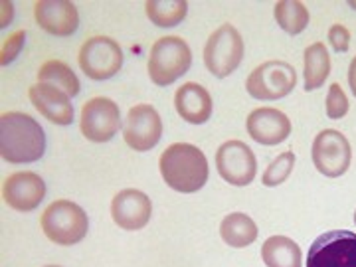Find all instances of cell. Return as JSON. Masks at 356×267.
I'll return each instance as SVG.
<instances>
[{"label":"cell","mask_w":356,"mask_h":267,"mask_svg":"<svg viewBox=\"0 0 356 267\" xmlns=\"http://www.w3.org/2000/svg\"><path fill=\"white\" fill-rule=\"evenodd\" d=\"M46 153V133L28 113L8 111L0 117V156L13 165L36 163Z\"/></svg>","instance_id":"6da1fadb"},{"label":"cell","mask_w":356,"mask_h":267,"mask_svg":"<svg viewBox=\"0 0 356 267\" xmlns=\"http://www.w3.org/2000/svg\"><path fill=\"white\" fill-rule=\"evenodd\" d=\"M159 170L166 186L182 194L204 188L210 175L206 154L191 143H175L166 147L159 161Z\"/></svg>","instance_id":"7a4b0ae2"},{"label":"cell","mask_w":356,"mask_h":267,"mask_svg":"<svg viewBox=\"0 0 356 267\" xmlns=\"http://www.w3.org/2000/svg\"><path fill=\"white\" fill-rule=\"evenodd\" d=\"M40 226L50 242L58 245H76L88 236L89 220L79 204L72 200H56L44 210Z\"/></svg>","instance_id":"3957f363"},{"label":"cell","mask_w":356,"mask_h":267,"mask_svg":"<svg viewBox=\"0 0 356 267\" xmlns=\"http://www.w3.org/2000/svg\"><path fill=\"white\" fill-rule=\"evenodd\" d=\"M192 65L191 46L180 36L159 38L151 48L147 72L154 86L166 88L182 77Z\"/></svg>","instance_id":"277c9868"},{"label":"cell","mask_w":356,"mask_h":267,"mask_svg":"<svg viewBox=\"0 0 356 267\" xmlns=\"http://www.w3.org/2000/svg\"><path fill=\"white\" fill-rule=\"evenodd\" d=\"M243 60L242 34L232 24H222L210 34L204 46V64L214 77H228Z\"/></svg>","instance_id":"5b68a950"},{"label":"cell","mask_w":356,"mask_h":267,"mask_svg":"<svg viewBox=\"0 0 356 267\" xmlns=\"http://www.w3.org/2000/svg\"><path fill=\"white\" fill-rule=\"evenodd\" d=\"M297 86V72L291 64L281 60H269L255 67L245 79V91L254 99L275 102L283 99Z\"/></svg>","instance_id":"8992f818"},{"label":"cell","mask_w":356,"mask_h":267,"mask_svg":"<svg viewBox=\"0 0 356 267\" xmlns=\"http://www.w3.org/2000/svg\"><path fill=\"white\" fill-rule=\"evenodd\" d=\"M79 67L93 81H105L123 67V50L109 36H93L83 42L79 50Z\"/></svg>","instance_id":"52a82bcc"},{"label":"cell","mask_w":356,"mask_h":267,"mask_svg":"<svg viewBox=\"0 0 356 267\" xmlns=\"http://www.w3.org/2000/svg\"><path fill=\"white\" fill-rule=\"evenodd\" d=\"M307 267H356V234L332 229L318 236L309 248Z\"/></svg>","instance_id":"ba28073f"},{"label":"cell","mask_w":356,"mask_h":267,"mask_svg":"<svg viewBox=\"0 0 356 267\" xmlns=\"http://www.w3.org/2000/svg\"><path fill=\"white\" fill-rule=\"evenodd\" d=\"M311 156H313V165L323 177L339 178L350 166L353 147L341 131L325 129L313 140Z\"/></svg>","instance_id":"9c48e42d"},{"label":"cell","mask_w":356,"mask_h":267,"mask_svg":"<svg viewBox=\"0 0 356 267\" xmlns=\"http://www.w3.org/2000/svg\"><path fill=\"white\" fill-rule=\"evenodd\" d=\"M123 127L119 105L109 97H93L83 103L79 129L81 135L91 143H107Z\"/></svg>","instance_id":"30bf717a"},{"label":"cell","mask_w":356,"mask_h":267,"mask_svg":"<svg viewBox=\"0 0 356 267\" xmlns=\"http://www.w3.org/2000/svg\"><path fill=\"white\" fill-rule=\"evenodd\" d=\"M216 170L232 186H248L257 175V159L243 140L229 139L218 147Z\"/></svg>","instance_id":"8fae6325"},{"label":"cell","mask_w":356,"mask_h":267,"mask_svg":"<svg viewBox=\"0 0 356 267\" xmlns=\"http://www.w3.org/2000/svg\"><path fill=\"white\" fill-rule=\"evenodd\" d=\"M163 137V119L149 103L131 107L123 123V139L137 153H147L159 145Z\"/></svg>","instance_id":"7c38bea8"},{"label":"cell","mask_w":356,"mask_h":267,"mask_svg":"<svg viewBox=\"0 0 356 267\" xmlns=\"http://www.w3.org/2000/svg\"><path fill=\"white\" fill-rule=\"evenodd\" d=\"M2 198L13 210L32 212L46 198V182L36 172H14L2 184Z\"/></svg>","instance_id":"4fadbf2b"},{"label":"cell","mask_w":356,"mask_h":267,"mask_svg":"<svg viewBox=\"0 0 356 267\" xmlns=\"http://www.w3.org/2000/svg\"><path fill=\"white\" fill-rule=\"evenodd\" d=\"M153 214V202L145 192L137 188H125L117 192L111 202V218L119 228L135 232L143 229Z\"/></svg>","instance_id":"5bb4252c"},{"label":"cell","mask_w":356,"mask_h":267,"mask_svg":"<svg viewBox=\"0 0 356 267\" xmlns=\"http://www.w3.org/2000/svg\"><path fill=\"white\" fill-rule=\"evenodd\" d=\"M248 135L266 147H275L291 135V121L289 117L275 109V107H259L254 109L245 119Z\"/></svg>","instance_id":"9a60e30c"},{"label":"cell","mask_w":356,"mask_h":267,"mask_svg":"<svg viewBox=\"0 0 356 267\" xmlns=\"http://www.w3.org/2000/svg\"><path fill=\"white\" fill-rule=\"evenodd\" d=\"M36 24L51 36H72L79 26L77 6L70 0H38L34 4Z\"/></svg>","instance_id":"2e32d148"},{"label":"cell","mask_w":356,"mask_h":267,"mask_svg":"<svg viewBox=\"0 0 356 267\" xmlns=\"http://www.w3.org/2000/svg\"><path fill=\"white\" fill-rule=\"evenodd\" d=\"M28 97L32 105L44 115L48 121L60 127H67L74 123V105L72 97L62 91L60 88L51 86V83H36L28 89Z\"/></svg>","instance_id":"e0dca14e"},{"label":"cell","mask_w":356,"mask_h":267,"mask_svg":"<svg viewBox=\"0 0 356 267\" xmlns=\"http://www.w3.org/2000/svg\"><path fill=\"white\" fill-rule=\"evenodd\" d=\"M212 107L214 103L210 91L196 81L182 83L175 93V109L182 121L191 125H204L212 117Z\"/></svg>","instance_id":"ac0fdd59"},{"label":"cell","mask_w":356,"mask_h":267,"mask_svg":"<svg viewBox=\"0 0 356 267\" xmlns=\"http://www.w3.org/2000/svg\"><path fill=\"white\" fill-rule=\"evenodd\" d=\"M331 76V56L323 42L307 46L303 51V88L315 91L323 88Z\"/></svg>","instance_id":"d6986e66"},{"label":"cell","mask_w":356,"mask_h":267,"mask_svg":"<svg viewBox=\"0 0 356 267\" xmlns=\"http://www.w3.org/2000/svg\"><path fill=\"white\" fill-rule=\"evenodd\" d=\"M266 267H303V252L299 243L287 236H271L261 245Z\"/></svg>","instance_id":"ffe728a7"},{"label":"cell","mask_w":356,"mask_h":267,"mask_svg":"<svg viewBox=\"0 0 356 267\" xmlns=\"http://www.w3.org/2000/svg\"><path fill=\"white\" fill-rule=\"evenodd\" d=\"M220 236L229 248H248L257 240V224L243 212H234L222 220Z\"/></svg>","instance_id":"44dd1931"},{"label":"cell","mask_w":356,"mask_h":267,"mask_svg":"<svg viewBox=\"0 0 356 267\" xmlns=\"http://www.w3.org/2000/svg\"><path fill=\"white\" fill-rule=\"evenodd\" d=\"M38 81L40 83H51V86L60 88L70 97H76L81 91V83L74 74V70L64 62H60V60H48V62L40 65Z\"/></svg>","instance_id":"7402d4cb"},{"label":"cell","mask_w":356,"mask_h":267,"mask_svg":"<svg viewBox=\"0 0 356 267\" xmlns=\"http://www.w3.org/2000/svg\"><path fill=\"white\" fill-rule=\"evenodd\" d=\"M149 20L159 28H175L188 13V2L184 0H149L145 4Z\"/></svg>","instance_id":"603a6c76"},{"label":"cell","mask_w":356,"mask_h":267,"mask_svg":"<svg viewBox=\"0 0 356 267\" xmlns=\"http://www.w3.org/2000/svg\"><path fill=\"white\" fill-rule=\"evenodd\" d=\"M273 16L283 32L297 36L305 30L311 20L307 6L299 0H281L273 8Z\"/></svg>","instance_id":"cb8c5ba5"},{"label":"cell","mask_w":356,"mask_h":267,"mask_svg":"<svg viewBox=\"0 0 356 267\" xmlns=\"http://www.w3.org/2000/svg\"><path fill=\"white\" fill-rule=\"evenodd\" d=\"M293 166H295V153L293 151H285V153L277 154V159H273L271 165L266 168V172L261 177V184L267 186V188L280 186L291 177Z\"/></svg>","instance_id":"d4e9b609"},{"label":"cell","mask_w":356,"mask_h":267,"mask_svg":"<svg viewBox=\"0 0 356 267\" xmlns=\"http://www.w3.org/2000/svg\"><path fill=\"white\" fill-rule=\"evenodd\" d=\"M348 109H350V103L341 83H331L329 93H327V117L332 121L343 119L344 115L348 113Z\"/></svg>","instance_id":"484cf974"},{"label":"cell","mask_w":356,"mask_h":267,"mask_svg":"<svg viewBox=\"0 0 356 267\" xmlns=\"http://www.w3.org/2000/svg\"><path fill=\"white\" fill-rule=\"evenodd\" d=\"M24 44H26L24 30L14 32L10 38L4 40V44H2V51H0V65L13 64L14 60L20 56V51H22V48H24Z\"/></svg>","instance_id":"4316f807"},{"label":"cell","mask_w":356,"mask_h":267,"mask_svg":"<svg viewBox=\"0 0 356 267\" xmlns=\"http://www.w3.org/2000/svg\"><path fill=\"white\" fill-rule=\"evenodd\" d=\"M329 44L332 46V50L344 54L350 48V32L346 30V26L343 24H332L329 28Z\"/></svg>","instance_id":"83f0119b"},{"label":"cell","mask_w":356,"mask_h":267,"mask_svg":"<svg viewBox=\"0 0 356 267\" xmlns=\"http://www.w3.org/2000/svg\"><path fill=\"white\" fill-rule=\"evenodd\" d=\"M0 6H2V22H0V28H6V26L13 22L14 4L13 2H8V0H2Z\"/></svg>","instance_id":"f1b7e54d"},{"label":"cell","mask_w":356,"mask_h":267,"mask_svg":"<svg viewBox=\"0 0 356 267\" xmlns=\"http://www.w3.org/2000/svg\"><path fill=\"white\" fill-rule=\"evenodd\" d=\"M348 86H350V91L356 97V56L353 58V62L348 65Z\"/></svg>","instance_id":"f546056e"},{"label":"cell","mask_w":356,"mask_h":267,"mask_svg":"<svg viewBox=\"0 0 356 267\" xmlns=\"http://www.w3.org/2000/svg\"><path fill=\"white\" fill-rule=\"evenodd\" d=\"M348 6H350L353 10H356V2H348Z\"/></svg>","instance_id":"4dcf8cb0"},{"label":"cell","mask_w":356,"mask_h":267,"mask_svg":"<svg viewBox=\"0 0 356 267\" xmlns=\"http://www.w3.org/2000/svg\"><path fill=\"white\" fill-rule=\"evenodd\" d=\"M44 267H60V266H44Z\"/></svg>","instance_id":"1f68e13d"},{"label":"cell","mask_w":356,"mask_h":267,"mask_svg":"<svg viewBox=\"0 0 356 267\" xmlns=\"http://www.w3.org/2000/svg\"><path fill=\"white\" fill-rule=\"evenodd\" d=\"M355 224H356V212H355Z\"/></svg>","instance_id":"d6a6232c"}]
</instances>
